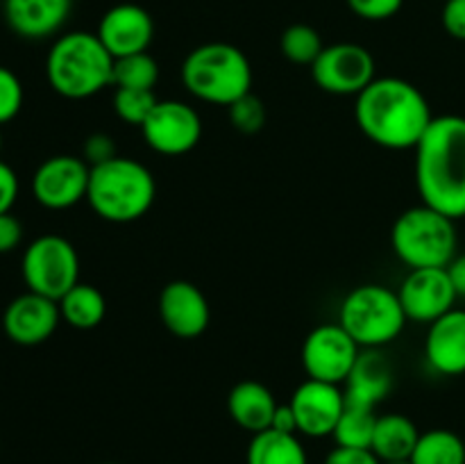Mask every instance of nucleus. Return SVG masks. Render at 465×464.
I'll return each mask as SVG.
<instances>
[{"label":"nucleus","mask_w":465,"mask_h":464,"mask_svg":"<svg viewBox=\"0 0 465 464\" xmlns=\"http://www.w3.org/2000/svg\"><path fill=\"white\" fill-rule=\"evenodd\" d=\"M325 464H381V459L371 449H348V446H336L327 455Z\"/></svg>","instance_id":"nucleus-37"},{"label":"nucleus","mask_w":465,"mask_h":464,"mask_svg":"<svg viewBox=\"0 0 465 464\" xmlns=\"http://www.w3.org/2000/svg\"><path fill=\"white\" fill-rule=\"evenodd\" d=\"M322 48H325V44H322L318 30L307 23H293L280 36L282 55L289 62L300 64V66H313Z\"/></svg>","instance_id":"nucleus-28"},{"label":"nucleus","mask_w":465,"mask_h":464,"mask_svg":"<svg viewBox=\"0 0 465 464\" xmlns=\"http://www.w3.org/2000/svg\"><path fill=\"white\" fill-rule=\"evenodd\" d=\"M411 464H465V444L461 437L445 428L420 432Z\"/></svg>","instance_id":"nucleus-25"},{"label":"nucleus","mask_w":465,"mask_h":464,"mask_svg":"<svg viewBox=\"0 0 465 464\" xmlns=\"http://www.w3.org/2000/svg\"><path fill=\"white\" fill-rule=\"evenodd\" d=\"M103 464H116V462H103Z\"/></svg>","instance_id":"nucleus-42"},{"label":"nucleus","mask_w":465,"mask_h":464,"mask_svg":"<svg viewBox=\"0 0 465 464\" xmlns=\"http://www.w3.org/2000/svg\"><path fill=\"white\" fill-rule=\"evenodd\" d=\"M404 0H348V7L363 21H386L402 9Z\"/></svg>","instance_id":"nucleus-32"},{"label":"nucleus","mask_w":465,"mask_h":464,"mask_svg":"<svg viewBox=\"0 0 465 464\" xmlns=\"http://www.w3.org/2000/svg\"><path fill=\"white\" fill-rule=\"evenodd\" d=\"M381 464H411V459H395V462H381Z\"/></svg>","instance_id":"nucleus-40"},{"label":"nucleus","mask_w":465,"mask_h":464,"mask_svg":"<svg viewBox=\"0 0 465 464\" xmlns=\"http://www.w3.org/2000/svg\"><path fill=\"white\" fill-rule=\"evenodd\" d=\"M354 121L372 144L409 150L416 148L434 114L416 85L402 77H375L357 96Z\"/></svg>","instance_id":"nucleus-1"},{"label":"nucleus","mask_w":465,"mask_h":464,"mask_svg":"<svg viewBox=\"0 0 465 464\" xmlns=\"http://www.w3.org/2000/svg\"><path fill=\"white\" fill-rule=\"evenodd\" d=\"M98 39L112 53L114 59L145 53L153 44L154 23L148 9L134 3L114 5L98 23Z\"/></svg>","instance_id":"nucleus-16"},{"label":"nucleus","mask_w":465,"mask_h":464,"mask_svg":"<svg viewBox=\"0 0 465 464\" xmlns=\"http://www.w3.org/2000/svg\"><path fill=\"white\" fill-rule=\"evenodd\" d=\"M375 426H377L375 409L345 403L343 414H341L331 437L336 439V446H348V449H371L372 435H375Z\"/></svg>","instance_id":"nucleus-26"},{"label":"nucleus","mask_w":465,"mask_h":464,"mask_svg":"<svg viewBox=\"0 0 465 464\" xmlns=\"http://www.w3.org/2000/svg\"><path fill=\"white\" fill-rule=\"evenodd\" d=\"M159 317L168 332L182 339H193L207 330L212 312L198 285L173 280L159 294Z\"/></svg>","instance_id":"nucleus-17"},{"label":"nucleus","mask_w":465,"mask_h":464,"mask_svg":"<svg viewBox=\"0 0 465 464\" xmlns=\"http://www.w3.org/2000/svg\"><path fill=\"white\" fill-rule=\"evenodd\" d=\"M416 187L422 203L450 218L465 217V118L434 116L418 141Z\"/></svg>","instance_id":"nucleus-2"},{"label":"nucleus","mask_w":465,"mask_h":464,"mask_svg":"<svg viewBox=\"0 0 465 464\" xmlns=\"http://www.w3.org/2000/svg\"><path fill=\"white\" fill-rule=\"evenodd\" d=\"M143 139L154 153L177 157L186 155L203 139V118L198 109L182 100H159L148 121L141 126Z\"/></svg>","instance_id":"nucleus-11"},{"label":"nucleus","mask_w":465,"mask_h":464,"mask_svg":"<svg viewBox=\"0 0 465 464\" xmlns=\"http://www.w3.org/2000/svg\"><path fill=\"white\" fill-rule=\"evenodd\" d=\"M457 227L430 205L409 207L391 227V246L400 262L409 268H448L457 257Z\"/></svg>","instance_id":"nucleus-6"},{"label":"nucleus","mask_w":465,"mask_h":464,"mask_svg":"<svg viewBox=\"0 0 465 464\" xmlns=\"http://www.w3.org/2000/svg\"><path fill=\"white\" fill-rule=\"evenodd\" d=\"M23 239V226L12 212L0 214V255L12 253Z\"/></svg>","instance_id":"nucleus-36"},{"label":"nucleus","mask_w":465,"mask_h":464,"mask_svg":"<svg viewBox=\"0 0 465 464\" xmlns=\"http://www.w3.org/2000/svg\"><path fill=\"white\" fill-rule=\"evenodd\" d=\"M448 273L454 289H457V296H463L465 298V253L457 255V257L448 264Z\"/></svg>","instance_id":"nucleus-39"},{"label":"nucleus","mask_w":465,"mask_h":464,"mask_svg":"<svg viewBox=\"0 0 465 464\" xmlns=\"http://www.w3.org/2000/svg\"><path fill=\"white\" fill-rule=\"evenodd\" d=\"M21 273L27 291L59 300L80 282V257L66 237L41 235L23 253Z\"/></svg>","instance_id":"nucleus-8"},{"label":"nucleus","mask_w":465,"mask_h":464,"mask_svg":"<svg viewBox=\"0 0 465 464\" xmlns=\"http://www.w3.org/2000/svg\"><path fill=\"white\" fill-rule=\"evenodd\" d=\"M182 82L186 91L203 103L230 107L252 91V66L236 45L209 41L186 55Z\"/></svg>","instance_id":"nucleus-5"},{"label":"nucleus","mask_w":465,"mask_h":464,"mask_svg":"<svg viewBox=\"0 0 465 464\" xmlns=\"http://www.w3.org/2000/svg\"><path fill=\"white\" fill-rule=\"evenodd\" d=\"M23 107V85L16 73L0 66V126L18 116Z\"/></svg>","instance_id":"nucleus-31"},{"label":"nucleus","mask_w":465,"mask_h":464,"mask_svg":"<svg viewBox=\"0 0 465 464\" xmlns=\"http://www.w3.org/2000/svg\"><path fill=\"white\" fill-rule=\"evenodd\" d=\"M112 157H116V146H114L112 136L104 135V132H95V135L86 136L84 150H82V159H84L89 166L103 164Z\"/></svg>","instance_id":"nucleus-33"},{"label":"nucleus","mask_w":465,"mask_h":464,"mask_svg":"<svg viewBox=\"0 0 465 464\" xmlns=\"http://www.w3.org/2000/svg\"><path fill=\"white\" fill-rule=\"evenodd\" d=\"M407 318L418 323H434L457 303V289L448 268H411L398 289Z\"/></svg>","instance_id":"nucleus-13"},{"label":"nucleus","mask_w":465,"mask_h":464,"mask_svg":"<svg viewBox=\"0 0 465 464\" xmlns=\"http://www.w3.org/2000/svg\"><path fill=\"white\" fill-rule=\"evenodd\" d=\"M271 428L277 432H286V435H298V421H295V414L289 403L277 405Z\"/></svg>","instance_id":"nucleus-38"},{"label":"nucleus","mask_w":465,"mask_h":464,"mask_svg":"<svg viewBox=\"0 0 465 464\" xmlns=\"http://www.w3.org/2000/svg\"><path fill=\"white\" fill-rule=\"evenodd\" d=\"M57 303L62 321H66L71 328H77V330H94L103 323L104 314H107V300H104L103 291L89 282H77Z\"/></svg>","instance_id":"nucleus-23"},{"label":"nucleus","mask_w":465,"mask_h":464,"mask_svg":"<svg viewBox=\"0 0 465 464\" xmlns=\"http://www.w3.org/2000/svg\"><path fill=\"white\" fill-rule=\"evenodd\" d=\"M157 185L148 166L132 157L107 159L91 166L86 200L103 221H139L153 207Z\"/></svg>","instance_id":"nucleus-4"},{"label":"nucleus","mask_w":465,"mask_h":464,"mask_svg":"<svg viewBox=\"0 0 465 464\" xmlns=\"http://www.w3.org/2000/svg\"><path fill=\"white\" fill-rule=\"evenodd\" d=\"M318 89L334 96H359L375 80V57L359 44L341 41L322 48L312 66Z\"/></svg>","instance_id":"nucleus-9"},{"label":"nucleus","mask_w":465,"mask_h":464,"mask_svg":"<svg viewBox=\"0 0 465 464\" xmlns=\"http://www.w3.org/2000/svg\"><path fill=\"white\" fill-rule=\"evenodd\" d=\"M361 348L339 321L313 328L302 344V367L312 380L343 385Z\"/></svg>","instance_id":"nucleus-10"},{"label":"nucleus","mask_w":465,"mask_h":464,"mask_svg":"<svg viewBox=\"0 0 465 464\" xmlns=\"http://www.w3.org/2000/svg\"><path fill=\"white\" fill-rule=\"evenodd\" d=\"M245 459L248 464H309L307 450L298 435H286L272 428L252 435Z\"/></svg>","instance_id":"nucleus-24"},{"label":"nucleus","mask_w":465,"mask_h":464,"mask_svg":"<svg viewBox=\"0 0 465 464\" xmlns=\"http://www.w3.org/2000/svg\"><path fill=\"white\" fill-rule=\"evenodd\" d=\"M440 23L452 39L465 41V0H443Z\"/></svg>","instance_id":"nucleus-34"},{"label":"nucleus","mask_w":465,"mask_h":464,"mask_svg":"<svg viewBox=\"0 0 465 464\" xmlns=\"http://www.w3.org/2000/svg\"><path fill=\"white\" fill-rule=\"evenodd\" d=\"M425 359L440 376L465 373V309H450L434 323L425 337Z\"/></svg>","instance_id":"nucleus-18"},{"label":"nucleus","mask_w":465,"mask_h":464,"mask_svg":"<svg viewBox=\"0 0 465 464\" xmlns=\"http://www.w3.org/2000/svg\"><path fill=\"white\" fill-rule=\"evenodd\" d=\"M62 321L59 303L45 296L25 291L5 308L3 330L14 344L39 346L48 341Z\"/></svg>","instance_id":"nucleus-15"},{"label":"nucleus","mask_w":465,"mask_h":464,"mask_svg":"<svg viewBox=\"0 0 465 464\" xmlns=\"http://www.w3.org/2000/svg\"><path fill=\"white\" fill-rule=\"evenodd\" d=\"M291 409L298 421V432L307 437H327L334 432L345 409L341 385L321 380H304L291 396Z\"/></svg>","instance_id":"nucleus-14"},{"label":"nucleus","mask_w":465,"mask_h":464,"mask_svg":"<svg viewBox=\"0 0 465 464\" xmlns=\"http://www.w3.org/2000/svg\"><path fill=\"white\" fill-rule=\"evenodd\" d=\"M71 9L73 0H5V21L14 35L39 41L57 35Z\"/></svg>","instance_id":"nucleus-19"},{"label":"nucleus","mask_w":465,"mask_h":464,"mask_svg":"<svg viewBox=\"0 0 465 464\" xmlns=\"http://www.w3.org/2000/svg\"><path fill=\"white\" fill-rule=\"evenodd\" d=\"M157 103L159 100L154 91L116 89V94H114V112L121 121L130 123V126H143Z\"/></svg>","instance_id":"nucleus-29"},{"label":"nucleus","mask_w":465,"mask_h":464,"mask_svg":"<svg viewBox=\"0 0 465 464\" xmlns=\"http://www.w3.org/2000/svg\"><path fill=\"white\" fill-rule=\"evenodd\" d=\"M0 150H3V135H0Z\"/></svg>","instance_id":"nucleus-41"},{"label":"nucleus","mask_w":465,"mask_h":464,"mask_svg":"<svg viewBox=\"0 0 465 464\" xmlns=\"http://www.w3.org/2000/svg\"><path fill=\"white\" fill-rule=\"evenodd\" d=\"M227 112H230L232 126L239 132H243V135H257L263 127V123H266V105L252 91L236 100V103H232Z\"/></svg>","instance_id":"nucleus-30"},{"label":"nucleus","mask_w":465,"mask_h":464,"mask_svg":"<svg viewBox=\"0 0 465 464\" xmlns=\"http://www.w3.org/2000/svg\"><path fill=\"white\" fill-rule=\"evenodd\" d=\"M114 62L98 35L75 30L57 36L45 57V77L68 100H84L114 85Z\"/></svg>","instance_id":"nucleus-3"},{"label":"nucleus","mask_w":465,"mask_h":464,"mask_svg":"<svg viewBox=\"0 0 465 464\" xmlns=\"http://www.w3.org/2000/svg\"><path fill=\"white\" fill-rule=\"evenodd\" d=\"M159 80V64L153 55L145 53L127 55L114 62V85L116 89H141L154 91Z\"/></svg>","instance_id":"nucleus-27"},{"label":"nucleus","mask_w":465,"mask_h":464,"mask_svg":"<svg viewBox=\"0 0 465 464\" xmlns=\"http://www.w3.org/2000/svg\"><path fill=\"white\" fill-rule=\"evenodd\" d=\"M18 198V176L9 164L0 159V214L12 212Z\"/></svg>","instance_id":"nucleus-35"},{"label":"nucleus","mask_w":465,"mask_h":464,"mask_svg":"<svg viewBox=\"0 0 465 464\" xmlns=\"http://www.w3.org/2000/svg\"><path fill=\"white\" fill-rule=\"evenodd\" d=\"M418 439H420V430L411 419L404 414H384V417H377L371 450L381 462L411 459Z\"/></svg>","instance_id":"nucleus-22"},{"label":"nucleus","mask_w":465,"mask_h":464,"mask_svg":"<svg viewBox=\"0 0 465 464\" xmlns=\"http://www.w3.org/2000/svg\"><path fill=\"white\" fill-rule=\"evenodd\" d=\"M277 400L272 391L268 389L263 382L257 380H243L239 385L232 387L230 396H227V412L239 423L243 430L263 432L271 428L272 417H275Z\"/></svg>","instance_id":"nucleus-21"},{"label":"nucleus","mask_w":465,"mask_h":464,"mask_svg":"<svg viewBox=\"0 0 465 464\" xmlns=\"http://www.w3.org/2000/svg\"><path fill=\"white\" fill-rule=\"evenodd\" d=\"M91 166L75 155H53L36 166L32 196L45 209H68L86 198Z\"/></svg>","instance_id":"nucleus-12"},{"label":"nucleus","mask_w":465,"mask_h":464,"mask_svg":"<svg viewBox=\"0 0 465 464\" xmlns=\"http://www.w3.org/2000/svg\"><path fill=\"white\" fill-rule=\"evenodd\" d=\"M343 385L345 403L375 409L393 389V373L380 348H361Z\"/></svg>","instance_id":"nucleus-20"},{"label":"nucleus","mask_w":465,"mask_h":464,"mask_svg":"<svg viewBox=\"0 0 465 464\" xmlns=\"http://www.w3.org/2000/svg\"><path fill=\"white\" fill-rule=\"evenodd\" d=\"M407 321L398 291L375 282L350 291L339 309V323L359 348H381L391 344L402 335Z\"/></svg>","instance_id":"nucleus-7"}]
</instances>
